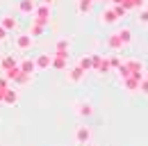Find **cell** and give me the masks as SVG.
<instances>
[{"mask_svg":"<svg viewBox=\"0 0 148 146\" xmlns=\"http://www.w3.org/2000/svg\"><path fill=\"white\" fill-rule=\"evenodd\" d=\"M125 69L130 71V75H134V73H141V64L134 62V59H128V62H125Z\"/></svg>","mask_w":148,"mask_h":146,"instance_id":"1","label":"cell"},{"mask_svg":"<svg viewBox=\"0 0 148 146\" xmlns=\"http://www.w3.org/2000/svg\"><path fill=\"white\" fill-rule=\"evenodd\" d=\"M125 87H128L130 91H137V89H139V80L130 75V78H125Z\"/></svg>","mask_w":148,"mask_h":146,"instance_id":"2","label":"cell"},{"mask_svg":"<svg viewBox=\"0 0 148 146\" xmlns=\"http://www.w3.org/2000/svg\"><path fill=\"white\" fill-rule=\"evenodd\" d=\"M116 36L121 39V43H130V41H132V32H130V30H121Z\"/></svg>","mask_w":148,"mask_h":146,"instance_id":"3","label":"cell"},{"mask_svg":"<svg viewBox=\"0 0 148 146\" xmlns=\"http://www.w3.org/2000/svg\"><path fill=\"white\" fill-rule=\"evenodd\" d=\"M87 139H89V130L87 128H80L77 130V142H87Z\"/></svg>","mask_w":148,"mask_h":146,"instance_id":"4","label":"cell"},{"mask_svg":"<svg viewBox=\"0 0 148 146\" xmlns=\"http://www.w3.org/2000/svg\"><path fill=\"white\" fill-rule=\"evenodd\" d=\"M139 23H141V25H148V9H141V12H139Z\"/></svg>","mask_w":148,"mask_h":146,"instance_id":"5","label":"cell"},{"mask_svg":"<svg viewBox=\"0 0 148 146\" xmlns=\"http://www.w3.org/2000/svg\"><path fill=\"white\" fill-rule=\"evenodd\" d=\"M110 46H112V48H121L123 43H121V39H119V36L114 34V36H112V39H110Z\"/></svg>","mask_w":148,"mask_h":146,"instance_id":"6","label":"cell"},{"mask_svg":"<svg viewBox=\"0 0 148 146\" xmlns=\"http://www.w3.org/2000/svg\"><path fill=\"white\" fill-rule=\"evenodd\" d=\"M139 89H141V94H146V96H148V80H144V78L139 80Z\"/></svg>","mask_w":148,"mask_h":146,"instance_id":"7","label":"cell"},{"mask_svg":"<svg viewBox=\"0 0 148 146\" xmlns=\"http://www.w3.org/2000/svg\"><path fill=\"white\" fill-rule=\"evenodd\" d=\"M103 18H105L107 23H114V21H116V14H114V12H105V14H103Z\"/></svg>","mask_w":148,"mask_h":146,"instance_id":"8","label":"cell"},{"mask_svg":"<svg viewBox=\"0 0 148 146\" xmlns=\"http://www.w3.org/2000/svg\"><path fill=\"white\" fill-rule=\"evenodd\" d=\"M77 112H80V114H91V105H84V103H82Z\"/></svg>","mask_w":148,"mask_h":146,"instance_id":"9","label":"cell"},{"mask_svg":"<svg viewBox=\"0 0 148 146\" xmlns=\"http://www.w3.org/2000/svg\"><path fill=\"white\" fill-rule=\"evenodd\" d=\"M71 78H73V80H80V78H82V71H73V75H71Z\"/></svg>","mask_w":148,"mask_h":146,"instance_id":"10","label":"cell"},{"mask_svg":"<svg viewBox=\"0 0 148 146\" xmlns=\"http://www.w3.org/2000/svg\"><path fill=\"white\" fill-rule=\"evenodd\" d=\"M18 43H21V48H25V46H30V39H21Z\"/></svg>","mask_w":148,"mask_h":146,"instance_id":"11","label":"cell"},{"mask_svg":"<svg viewBox=\"0 0 148 146\" xmlns=\"http://www.w3.org/2000/svg\"><path fill=\"white\" fill-rule=\"evenodd\" d=\"M114 2H123V0H114Z\"/></svg>","mask_w":148,"mask_h":146,"instance_id":"12","label":"cell"}]
</instances>
